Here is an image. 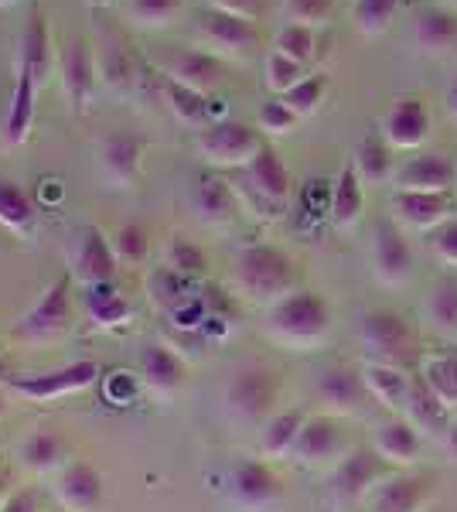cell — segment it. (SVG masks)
<instances>
[{
	"mask_svg": "<svg viewBox=\"0 0 457 512\" xmlns=\"http://www.w3.org/2000/svg\"><path fill=\"white\" fill-rule=\"evenodd\" d=\"M297 263L267 243L243 246L232 260V291L256 308H273L297 291Z\"/></svg>",
	"mask_w": 457,
	"mask_h": 512,
	"instance_id": "obj_1",
	"label": "cell"
},
{
	"mask_svg": "<svg viewBox=\"0 0 457 512\" xmlns=\"http://www.w3.org/2000/svg\"><path fill=\"white\" fill-rule=\"evenodd\" d=\"M263 328H267L270 342H277L280 349L311 352L331 338L335 315H331V304L318 291H301L297 287L294 294L267 311V325Z\"/></svg>",
	"mask_w": 457,
	"mask_h": 512,
	"instance_id": "obj_2",
	"label": "cell"
},
{
	"mask_svg": "<svg viewBox=\"0 0 457 512\" xmlns=\"http://www.w3.org/2000/svg\"><path fill=\"white\" fill-rule=\"evenodd\" d=\"M232 192H236L239 205L256 219H277L290 202V171L280 161V154L273 147H263L256 154L253 164H246L243 171H236L232 181Z\"/></svg>",
	"mask_w": 457,
	"mask_h": 512,
	"instance_id": "obj_3",
	"label": "cell"
},
{
	"mask_svg": "<svg viewBox=\"0 0 457 512\" xmlns=\"http://www.w3.org/2000/svg\"><path fill=\"white\" fill-rule=\"evenodd\" d=\"M76 325V304H72V280L55 277L52 284L41 291V297L31 304L28 311L14 325V338L31 349H48L58 345Z\"/></svg>",
	"mask_w": 457,
	"mask_h": 512,
	"instance_id": "obj_4",
	"label": "cell"
},
{
	"mask_svg": "<svg viewBox=\"0 0 457 512\" xmlns=\"http://www.w3.org/2000/svg\"><path fill=\"white\" fill-rule=\"evenodd\" d=\"M263 137L256 127H249L243 120H219L198 134L195 151L209 168L219 171H243L246 164L256 161V154L263 151Z\"/></svg>",
	"mask_w": 457,
	"mask_h": 512,
	"instance_id": "obj_5",
	"label": "cell"
},
{
	"mask_svg": "<svg viewBox=\"0 0 457 512\" xmlns=\"http://www.w3.org/2000/svg\"><path fill=\"white\" fill-rule=\"evenodd\" d=\"M359 345L365 352V362L406 369L417 359V335L396 311H369L359 321Z\"/></svg>",
	"mask_w": 457,
	"mask_h": 512,
	"instance_id": "obj_6",
	"label": "cell"
},
{
	"mask_svg": "<svg viewBox=\"0 0 457 512\" xmlns=\"http://www.w3.org/2000/svg\"><path fill=\"white\" fill-rule=\"evenodd\" d=\"M99 379V366L93 359H79L69 362L62 369H52V373H28V376H11L4 383L7 396H18L24 403H55L65 400V396L86 393Z\"/></svg>",
	"mask_w": 457,
	"mask_h": 512,
	"instance_id": "obj_7",
	"label": "cell"
},
{
	"mask_svg": "<svg viewBox=\"0 0 457 512\" xmlns=\"http://www.w3.org/2000/svg\"><path fill=\"white\" fill-rule=\"evenodd\" d=\"M226 414L236 424H267L277 403V379L267 366H243L226 383Z\"/></svg>",
	"mask_w": 457,
	"mask_h": 512,
	"instance_id": "obj_8",
	"label": "cell"
},
{
	"mask_svg": "<svg viewBox=\"0 0 457 512\" xmlns=\"http://www.w3.org/2000/svg\"><path fill=\"white\" fill-rule=\"evenodd\" d=\"M229 502L239 512H270L284 502V482L263 458H246L229 472Z\"/></svg>",
	"mask_w": 457,
	"mask_h": 512,
	"instance_id": "obj_9",
	"label": "cell"
},
{
	"mask_svg": "<svg viewBox=\"0 0 457 512\" xmlns=\"http://www.w3.org/2000/svg\"><path fill=\"white\" fill-rule=\"evenodd\" d=\"M69 263H72V277H76L82 287L116 284V274H120V260H116V253L110 246V236L99 226H79L76 233H72Z\"/></svg>",
	"mask_w": 457,
	"mask_h": 512,
	"instance_id": "obj_10",
	"label": "cell"
},
{
	"mask_svg": "<svg viewBox=\"0 0 457 512\" xmlns=\"http://www.w3.org/2000/svg\"><path fill=\"white\" fill-rule=\"evenodd\" d=\"M58 82H62V99L69 106L72 117H86L93 106V89H96V55L89 52V45L82 38H72L69 45L58 52Z\"/></svg>",
	"mask_w": 457,
	"mask_h": 512,
	"instance_id": "obj_11",
	"label": "cell"
},
{
	"mask_svg": "<svg viewBox=\"0 0 457 512\" xmlns=\"http://www.w3.org/2000/svg\"><path fill=\"white\" fill-rule=\"evenodd\" d=\"M195 41L202 45V52L215 55V59H243L256 48L260 35H256L253 21L205 11L195 24Z\"/></svg>",
	"mask_w": 457,
	"mask_h": 512,
	"instance_id": "obj_12",
	"label": "cell"
},
{
	"mask_svg": "<svg viewBox=\"0 0 457 512\" xmlns=\"http://www.w3.org/2000/svg\"><path fill=\"white\" fill-rule=\"evenodd\" d=\"M369 256H372V274H376L382 287L410 284L413 270H417V260H413V250L406 243L403 229L386 219L376 222V229H372Z\"/></svg>",
	"mask_w": 457,
	"mask_h": 512,
	"instance_id": "obj_13",
	"label": "cell"
},
{
	"mask_svg": "<svg viewBox=\"0 0 457 512\" xmlns=\"http://www.w3.org/2000/svg\"><path fill=\"white\" fill-rule=\"evenodd\" d=\"M137 366H140V386L157 403H171L188 386L185 359L164 342H144V349L137 355Z\"/></svg>",
	"mask_w": 457,
	"mask_h": 512,
	"instance_id": "obj_14",
	"label": "cell"
},
{
	"mask_svg": "<svg viewBox=\"0 0 457 512\" xmlns=\"http://www.w3.org/2000/svg\"><path fill=\"white\" fill-rule=\"evenodd\" d=\"M434 499V478L430 475H386L372 485V492L362 499L365 512H423Z\"/></svg>",
	"mask_w": 457,
	"mask_h": 512,
	"instance_id": "obj_15",
	"label": "cell"
},
{
	"mask_svg": "<svg viewBox=\"0 0 457 512\" xmlns=\"http://www.w3.org/2000/svg\"><path fill=\"white\" fill-rule=\"evenodd\" d=\"M52 495L65 512H103L106 485L89 461H69L52 475Z\"/></svg>",
	"mask_w": 457,
	"mask_h": 512,
	"instance_id": "obj_16",
	"label": "cell"
},
{
	"mask_svg": "<svg viewBox=\"0 0 457 512\" xmlns=\"http://www.w3.org/2000/svg\"><path fill=\"white\" fill-rule=\"evenodd\" d=\"M314 393H318L324 414L331 417H359L365 414V407L372 403L369 390H365L362 369L352 366H328L314 383Z\"/></svg>",
	"mask_w": 457,
	"mask_h": 512,
	"instance_id": "obj_17",
	"label": "cell"
},
{
	"mask_svg": "<svg viewBox=\"0 0 457 512\" xmlns=\"http://www.w3.org/2000/svg\"><path fill=\"white\" fill-rule=\"evenodd\" d=\"M386 468L389 465H382L372 448H352L338 458L335 472H331V495L338 502H362L372 492V485L389 475Z\"/></svg>",
	"mask_w": 457,
	"mask_h": 512,
	"instance_id": "obj_18",
	"label": "cell"
},
{
	"mask_svg": "<svg viewBox=\"0 0 457 512\" xmlns=\"http://www.w3.org/2000/svg\"><path fill=\"white\" fill-rule=\"evenodd\" d=\"M393 188L413 195H451L457 188V164L447 154H417L396 168Z\"/></svg>",
	"mask_w": 457,
	"mask_h": 512,
	"instance_id": "obj_19",
	"label": "cell"
},
{
	"mask_svg": "<svg viewBox=\"0 0 457 512\" xmlns=\"http://www.w3.org/2000/svg\"><path fill=\"white\" fill-rule=\"evenodd\" d=\"M379 134L393 151H420L430 137V110L417 96L396 99L386 117H382Z\"/></svg>",
	"mask_w": 457,
	"mask_h": 512,
	"instance_id": "obj_20",
	"label": "cell"
},
{
	"mask_svg": "<svg viewBox=\"0 0 457 512\" xmlns=\"http://www.w3.org/2000/svg\"><path fill=\"white\" fill-rule=\"evenodd\" d=\"M342 454H345V437H342V424H338V417L314 414V417L304 420L301 437H297L290 461L301 465V468H318V465H328V461L342 458Z\"/></svg>",
	"mask_w": 457,
	"mask_h": 512,
	"instance_id": "obj_21",
	"label": "cell"
},
{
	"mask_svg": "<svg viewBox=\"0 0 457 512\" xmlns=\"http://www.w3.org/2000/svg\"><path fill=\"white\" fill-rule=\"evenodd\" d=\"M393 219L396 226L417 229V233H434L437 226H444L447 219H454L457 198L451 195H413V192H396L393 195Z\"/></svg>",
	"mask_w": 457,
	"mask_h": 512,
	"instance_id": "obj_22",
	"label": "cell"
},
{
	"mask_svg": "<svg viewBox=\"0 0 457 512\" xmlns=\"http://www.w3.org/2000/svg\"><path fill=\"white\" fill-rule=\"evenodd\" d=\"M99 168L113 188H137L144 175V140L134 134L106 137L99 147Z\"/></svg>",
	"mask_w": 457,
	"mask_h": 512,
	"instance_id": "obj_23",
	"label": "cell"
},
{
	"mask_svg": "<svg viewBox=\"0 0 457 512\" xmlns=\"http://www.w3.org/2000/svg\"><path fill=\"white\" fill-rule=\"evenodd\" d=\"M82 311L93 332H120L134 318V304L116 284H93L82 287Z\"/></svg>",
	"mask_w": 457,
	"mask_h": 512,
	"instance_id": "obj_24",
	"label": "cell"
},
{
	"mask_svg": "<svg viewBox=\"0 0 457 512\" xmlns=\"http://www.w3.org/2000/svg\"><path fill=\"white\" fill-rule=\"evenodd\" d=\"M362 379L365 390L382 410H389L393 417H406V407L413 400V379L400 366H382V362H362Z\"/></svg>",
	"mask_w": 457,
	"mask_h": 512,
	"instance_id": "obj_25",
	"label": "cell"
},
{
	"mask_svg": "<svg viewBox=\"0 0 457 512\" xmlns=\"http://www.w3.org/2000/svg\"><path fill=\"white\" fill-rule=\"evenodd\" d=\"M55 48H52V31H48V18L45 14H31L24 21V31H21V48H18V69L28 72L35 79V86L41 89L48 82V76L55 72Z\"/></svg>",
	"mask_w": 457,
	"mask_h": 512,
	"instance_id": "obj_26",
	"label": "cell"
},
{
	"mask_svg": "<svg viewBox=\"0 0 457 512\" xmlns=\"http://www.w3.org/2000/svg\"><path fill=\"white\" fill-rule=\"evenodd\" d=\"M372 451L379 454L382 465L410 468L423 451V437L406 417H389V420H382L376 427V434H372Z\"/></svg>",
	"mask_w": 457,
	"mask_h": 512,
	"instance_id": "obj_27",
	"label": "cell"
},
{
	"mask_svg": "<svg viewBox=\"0 0 457 512\" xmlns=\"http://www.w3.org/2000/svg\"><path fill=\"white\" fill-rule=\"evenodd\" d=\"M164 76L195 89V93L209 96L222 86V79H226V65H222V59H215V55L202 52V48H188V52H178L174 59H168Z\"/></svg>",
	"mask_w": 457,
	"mask_h": 512,
	"instance_id": "obj_28",
	"label": "cell"
},
{
	"mask_svg": "<svg viewBox=\"0 0 457 512\" xmlns=\"http://www.w3.org/2000/svg\"><path fill=\"white\" fill-rule=\"evenodd\" d=\"M96 76L113 96H134L137 93V62L130 59L127 45L113 35H103L96 45Z\"/></svg>",
	"mask_w": 457,
	"mask_h": 512,
	"instance_id": "obj_29",
	"label": "cell"
},
{
	"mask_svg": "<svg viewBox=\"0 0 457 512\" xmlns=\"http://www.w3.org/2000/svg\"><path fill=\"white\" fill-rule=\"evenodd\" d=\"M236 209H239V198L226 178L209 175V178L195 181V188H191V212H195L205 226H212V229L229 226Z\"/></svg>",
	"mask_w": 457,
	"mask_h": 512,
	"instance_id": "obj_30",
	"label": "cell"
},
{
	"mask_svg": "<svg viewBox=\"0 0 457 512\" xmlns=\"http://www.w3.org/2000/svg\"><path fill=\"white\" fill-rule=\"evenodd\" d=\"M413 45L430 59L454 52L457 48V14L447 7H430V11L417 14L413 21Z\"/></svg>",
	"mask_w": 457,
	"mask_h": 512,
	"instance_id": "obj_31",
	"label": "cell"
},
{
	"mask_svg": "<svg viewBox=\"0 0 457 512\" xmlns=\"http://www.w3.org/2000/svg\"><path fill=\"white\" fill-rule=\"evenodd\" d=\"M35 110H38V86L35 79L24 69H18V82H14L11 93V106H7L4 117V144L7 147H21L24 140L31 137V127H35Z\"/></svg>",
	"mask_w": 457,
	"mask_h": 512,
	"instance_id": "obj_32",
	"label": "cell"
},
{
	"mask_svg": "<svg viewBox=\"0 0 457 512\" xmlns=\"http://www.w3.org/2000/svg\"><path fill=\"white\" fill-rule=\"evenodd\" d=\"M18 461L31 475H55L69 465V444L55 431H31L18 444Z\"/></svg>",
	"mask_w": 457,
	"mask_h": 512,
	"instance_id": "obj_33",
	"label": "cell"
},
{
	"mask_svg": "<svg viewBox=\"0 0 457 512\" xmlns=\"http://www.w3.org/2000/svg\"><path fill=\"white\" fill-rule=\"evenodd\" d=\"M365 212V185L355 175L352 164H345L338 171L335 185H331V198H328V219L335 229H355L362 222Z\"/></svg>",
	"mask_w": 457,
	"mask_h": 512,
	"instance_id": "obj_34",
	"label": "cell"
},
{
	"mask_svg": "<svg viewBox=\"0 0 457 512\" xmlns=\"http://www.w3.org/2000/svg\"><path fill=\"white\" fill-rule=\"evenodd\" d=\"M423 325L430 335L457 342V280L444 277L430 287L427 301H423Z\"/></svg>",
	"mask_w": 457,
	"mask_h": 512,
	"instance_id": "obj_35",
	"label": "cell"
},
{
	"mask_svg": "<svg viewBox=\"0 0 457 512\" xmlns=\"http://www.w3.org/2000/svg\"><path fill=\"white\" fill-rule=\"evenodd\" d=\"M307 414L304 410H280L260 427V458L263 461H284L294 454V444L301 437Z\"/></svg>",
	"mask_w": 457,
	"mask_h": 512,
	"instance_id": "obj_36",
	"label": "cell"
},
{
	"mask_svg": "<svg viewBox=\"0 0 457 512\" xmlns=\"http://www.w3.org/2000/svg\"><path fill=\"white\" fill-rule=\"evenodd\" d=\"M352 168H355V175H359L362 185H393V178H396V151L393 147L382 140V134L376 137H365L362 144H359V151H355V161H352Z\"/></svg>",
	"mask_w": 457,
	"mask_h": 512,
	"instance_id": "obj_37",
	"label": "cell"
},
{
	"mask_svg": "<svg viewBox=\"0 0 457 512\" xmlns=\"http://www.w3.org/2000/svg\"><path fill=\"white\" fill-rule=\"evenodd\" d=\"M0 226L21 239L38 233V205L31 202V195L21 185L7 178H0Z\"/></svg>",
	"mask_w": 457,
	"mask_h": 512,
	"instance_id": "obj_38",
	"label": "cell"
},
{
	"mask_svg": "<svg viewBox=\"0 0 457 512\" xmlns=\"http://www.w3.org/2000/svg\"><path fill=\"white\" fill-rule=\"evenodd\" d=\"M406 420L420 431V437H434V441H444L447 427H451L454 414L437 400L434 393L427 390L423 383L413 386V400L406 407Z\"/></svg>",
	"mask_w": 457,
	"mask_h": 512,
	"instance_id": "obj_39",
	"label": "cell"
},
{
	"mask_svg": "<svg viewBox=\"0 0 457 512\" xmlns=\"http://www.w3.org/2000/svg\"><path fill=\"white\" fill-rule=\"evenodd\" d=\"M420 383L444 403L447 410H457V355L434 352L420 359Z\"/></svg>",
	"mask_w": 457,
	"mask_h": 512,
	"instance_id": "obj_40",
	"label": "cell"
},
{
	"mask_svg": "<svg viewBox=\"0 0 457 512\" xmlns=\"http://www.w3.org/2000/svg\"><path fill=\"white\" fill-rule=\"evenodd\" d=\"M161 99L168 103L171 117L178 123H185V127H209V96L195 93V89L181 86V82H174L164 76V93Z\"/></svg>",
	"mask_w": 457,
	"mask_h": 512,
	"instance_id": "obj_41",
	"label": "cell"
},
{
	"mask_svg": "<svg viewBox=\"0 0 457 512\" xmlns=\"http://www.w3.org/2000/svg\"><path fill=\"white\" fill-rule=\"evenodd\" d=\"M110 246L123 267H140L151 253V229L140 222H123L110 233Z\"/></svg>",
	"mask_w": 457,
	"mask_h": 512,
	"instance_id": "obj_42",
	"label": "cell"
},
{
	"mask_svg": "<svg viewBox=\"0 0 457 512\" xmlns=\"http://www.w3.org/2000/svg\"><path fill=\"white\" fill-rule=\"evenodd\" d=\"M164 267L181 277H202L205 267H209V256H205L198 243H191V239L171 236L168 246H164Z\"/></svg>",
	"mask_w": 457,
	"mask_h": 512,
	"instance_id": "obj_43",
	"label": "cell"
},
{
	"mask_svg": "<svg viewBox=\"0 0 457 512\" xmlns=\"http://www.w3.org/2000/svg\"><path fill=\"white\" fill-rule=\"evenodd\" d=\"M396 7H400V0H355L352 21H355V28H359V35L365 38L386 35L389 24L396 18Z\"/></svg>",
	"mask_w": 457,
	"mask_h": 512,
	"instance_id": "obj_44",
	"label": "cell"
},
{
	"mask_svg": "<svg viewBox=\"0 0 457 512\" xmlns=\"http://www.w3.org/2000/svg\"><path fill=\"white\" fill-rule=\"evenodd\" d=\"M185 0H127V18L140 28H164L181 14Z\"/></svg>",
	"mask_w": 457,
	"mask_h": 512,
	"instance_id": "obj_45",
	"label": "cell"
},
{
	"mask_svg": "<svg viewBox=\"0 0 457 512\" xmlns=\"http://www.w3.org/2000/svg\"><path fill=\"white\" fill-rule=\"evenodd\" d=\"M324 96H328V79H324V76H304L287 96H280V99H284L290 110L304 120V117H314V113L321 110Z\"/></svg>",
	"mask_w": 457,
	"mask_h": 512,
	"instance_id": "obj_46",
	"label": "cell"
},
{
	"mask_svg": "<svg viewBox=\"0 0 457 512\" xmlns=\"http://www.w3.org/2000/svg\"><path fill=\"white\" fill-rule=\"evenodd\" d=\"M301 79H304V65H297L294 59H287V55H280V52L267 55V65H263V82H267V89L277 99L287 96Z\"/></svg>",
	"mask_w": 457,
	"mask_h": 512,
	"instance_id": "obj_47",
	"label": "cell"
},
{
	"mask_svg": "<svg viewBox=\"0 0 457 512\" xmlns=\"http://www.w3.org/2000/svg\"><path fill=\"white\" fill-rule=\"evenodd\" d=\"M273 52L287 55L297 65H307L314 59V28H304V24H284L277 31V41H273Z\"/></svg>",
	"mask_w": 457,
	"mask_h": 512,
	"instance_id": "obj_48",
	"label": "cell"
},
{
	"mask_svg": "<svg viewBox=\"0 0 457 512\" xmlns=\"http://www.w3.org/2000/svg\"><path fill=\"white\" fill-rule=\"evenodd\" d=\"M147 287H151V294H154V301L161 304V308H168V311H174V308H181V304L188 301V277H181V274H174V270H168V267H157L154 274H151V280H147Z\"/></svg>",
	"mask_w": 457,
	"mask_h": 512,
	"instance_id": "obj_49",
	"label": "cell"
},
{
	"mask_svg": "<svg viewBox=\"0 0 457 512\" xmlns=\"http://www.w3.org/2000/svg\"><path fill=\"white\" fill-rule=\"evenodd\" d=\"M297 123H301V117L290 110L284 99H270V103H263L260 113H256V130H260V134H270V137L294 134Z\"/></svg>",
	"mask_w": 457,
	"mask_h": 512,
	"instance_id": "obj_50",
	"label": "cell"
},
{
	"mask_svg": "<svg viewBox=\"0 0 457 512\" xmlns=\"http://www.w3.org/2000/svg\"><path fill=\"white\" fill-rule=\"evenodd\" d=\"M335 11V0H287L284 14L287 24H304V28H321Z\"/></svg>",
	"mask_w": 457,
	"mask_h": 512,
	"instance_id": "obj_51",
	"label": "cell"
},
{
	"mask_svg": "<svg viewBox=\"0 0 457 512\" xmlns=\"http://www.w3.org/2000/svg\"><path fill=\"white\" fill-rule=\"evenodd\" d=\"M427 246L434 253V260L457 270V216L447 219L444 226H437L434 233H427Z\"/></svg>",
	"mask_w": 457,
	"mask_h": 512,
	"instance_id": "obj_52",
	"label": "cell"
},
{
	"mask_svg": "<svg viewBox=\"0 0 457 512\" xmlns=\"http://www.w3.org/2000/svg\"><path fill=\"white\" fill-rule=\"evenodd\" d=\"M0 512H45V499H41V492L35 489V485H28V489L7 495V502Z\"/></svg>",
	"mask_w": 457,
	"mask_h": 512,
	"instance_id": "obj_53",
	"label": "cell"
},
{
	"mask_svg": "<svg viewBox=\"0 0 457 512\" xmlns=\"http://www.w3.org/2000/svg\"><path fill=\"white\" fill-rule=\"evenodd\" d=\"M209 11H219V14H232V18H246L253 21L256 14V0H205Z\"/></svg>",
	"mask_w": 457,
	"mask_h": 512,
	"instance_id": "obj_54",
	"label": "cell"
},
{
	"mask_svg": "<svg viewBox=\"0 0 457 512\" xmlns=\"http://www.w3.org/2000/svg\"><path fill=\"white\" fill-rule=\"evenodd\" d=\"M440 444H444L447 458H451L454 465H457V417L451 420V427H447V434H444V441H440Z\"/></svg>",
	"mask_w": 457,
	"mask_h": 512,
	"instance_id": "obj_55",
	"label": "cell"
},
{
	"mask_svg": "<svg viewBox=\"0 0 457 512\" xmlns=\"http://www.w3.org/2000/svg\"><path fill=\"white\" fill-rule=\"evenodd\" d=\"M444 110H447V120L457 123V79H454V86L447 89V96H444Z\"/></svg>",
	"mask_w": 457,
	"mask_h": 512,
	"instance_id": "obj_56",
	"label": "cell"
},
{
	"mask_svg": "<svg viewBox=\"0 0 457 512\" xmlns=\"http://www.w3.org/2000/svg\"><path fill=\"white\" fill-rule=\"evenodd\" d=\"M14 373H11V369H7V362L4 359H0V386H4L7 383V379H11Z\"/></svg>",
	"mask_w": 457,
	"mask_h": 512,
	"instance_id": "obj_57",
	"label": "cell"
},
{
	"mask_svg": "<svg viewBox=\"0 0 457 512\" xmlns=\"http://www.w3.org/2000/svg\"><path fill=\"white\" fill-rule=\"evenodd\" d=\"M4 502H7V489H4V478H0V509H4Z\"/></svg>",
	"mask_w": 457,
	"mask_h": 512,
	"instance_id": "obj_58",
	"label": "cell"
},
{
	"mask_svg": "<svg viewBox=\"0 0 457 512\" xmlns=\"http://www.w3.org/2000/svg\"><path fill=\"white\" fill-rule=\"evenodd\" d=\"M440 7H447V11H457V0H440Z\"/></svg>",
	"mask_w": 457,
	"mask_h": 512,
	"instance_id": "obj_59",
	"label": "cell"
},
{
	"mask_svg": "<svg viewBox=\"0 0 457 512\" xmlns=\"http://www.w3.org/2000/svg\"><path fill=\"white\" fill-rule=\"evenodd\" d=\"M86 4H93V7H103V4H110V0H86Z\"/></svg>",
	"mask_w": 457,
	"mask_h": 512,
	"instance_id": "obj_60",
	"label": "cell"
},
{
	"mask_svg": "<svg viewBox=\"0 0 457 512\" xmlns=\"http://www.w3.org/2000/svg\"><path fill=\"white\" fill-rule=\"evenodd\" d=\"M11 4H18V0H0V7H11Z\"/></svg>",
	"mask_w": 457,
	"mask_h": 512,
	"instance_id": "obj_61",
	"label": "cell"
},
{
	"mask_svg": "<svg viewBox=\"0 0 457 512\" xmlns=\"http://www.w3.org/2000/svg\"><path fill=\"white\" fill-rule=\"evenodd\" d=\"M55 512H65V509H55Z\"/></svg>",
	"mask_w": 457,
	"mask_h": 512,
	"instance_id": "obj_62",
	"label": "cell"
}]
</instances>
